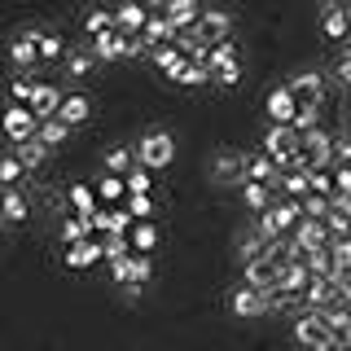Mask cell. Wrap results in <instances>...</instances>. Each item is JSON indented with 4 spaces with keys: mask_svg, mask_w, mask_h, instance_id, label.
<instances>
[{
    "mask_svg": "<svg viewBox=\"0 0 351 351\" xmlns=\"http://www.w3.org/2000/svg\"><path fill=\"white\" fill-rule=\"evenodd\" d=\"M299 219H303V202H294V197H277V202L259 215L255 233H263L268 241H285V233L299 228Z\"/></svg>",
    "mask_w": 351,
    "mask_h": 351,
    "instance_id": "1",
    "label": "cell"
},
{
    "mask_svg": "<svg viewBox=\"0 0 351 351\" xmlns=\"http://www.w3.org/2000/svg\"><path fill=\"white\" fill-rule=\"evenodd\" d=\"M294 338H299L307 351H334L338 347V338L329 334V325H325L321 312H299V316H294Z\"/></svg>",
    "mask_w": 351,
    "mask_h": 351,
    "instance_id": "2",
    "label": "cell"
},
{
    "mask_svg": "<svg viewBox=\"0 0 351 351\" xmlns=\"http://www.w3.org/2000/svg\"><path fill=\"white\" fill-rule=\"evenodd\" d=\"M263 110H268V123L294 128V119H299V97H294L290 84H272L268 97H263Z\"/></svg>",
    "mask_w": 351,
    "mask_h": 351,
    "instance_id": "3",
    "label": "cell"
},
{
    "mask_svg": "<svg viewBox=\"0 0 351 351\" xmlns=\"http://www.w3.org/2000/svg\"><path fill=\"white\" fill-rule=\"evenodd\" d=\"M171 154H176V141L167 136V132H145L141 136V145H136V158L145 162V167H167L171 162Z\"/></svg>",
    "mask_w": 351,
    "mask_h": 351,
    "instance_id": "4",
    "label": "cell"
},
{
    "mask_svg": "<svg viewBox=\"0 0 351 351\" xmlns=\"http://www.w3.org/2000/svg\"><path fill=\"white\" fill-rule=\"evenodd\" d=\"M40 40H44V31H18L14 36V49H9L14 75H31V66L40 62Z\"/></svg>",
    "mask_w": 351,
    "mask_h": 351,
    "instance_id": "5",
    "label": "cell"
},
{
    "mask_svg": "<svg viewBox=\"0 0 351 351\" xmlns=\"http://www.w3.org/2000/svg\"><path fill=\"white\" fill-rule=\"evenodd\" d=\"M290 241L303 250H329V241H334V233H329V224L325 219H299V228L290 233Z\"/></svg>",
    "mask_w": 351,
    "mask_h": 351,
    "instance_id": "6",
    "label": "cell"
},
{
    "mask_svg": "<svg viewBox=\"0 0 351 351\" xmlns=\"http://www.w3.org/2000/svg\"><path fill=\"white\" fill-rule=\"evenodd\" d=\"M93 228H101L106 237H132L136 219L128 215V206H101V211L93 215Z\"/></svg>",
    "mask_w": 351,
    "mask_h": 351,
    "instance_id": "7",
    "label": "cell"
},
{
    "mask_svg": "<svg viewBox=\"0 0 351 351\" xmlns=\"http://www.w3.org/2000/svg\"><path fill=\"white\" fill-rule=\"evenodd\" d=\"M154 62H158V71L167 75V80H176V84H184V75H189V66H193V58L180 49V40L167 44V49H158V53H154Z\"/></svg>",
    "mask_w": 351,
    "mask_h": 351,
    "instance_id": "8",
    "label": "cell"
},
{
    "mask_svg": "<svg viewBox=\"0 0 351 351\" xmlns=\"http://www.w3.org/2000/svg\"><path fill=\"white\" fill-rule=\"evenodd\" d=\"M206 66H211V75H215L219 84H237L241 66H237V49H233V40H228V44H215L211 58H206Z\"/></svg>",
    "mask_w": 351,
    "mask_h": 351,
    "instance_id": "9",
    "label": "cell"
},
{
    "mask_svg": "<svg viewBox=\"0 0 351 351\" xmlns=\"http://www.w3.org/2000/svg\"><path fill=\"white\" fill-rule=\"evenodd\" d=\"M62 88L58 84H36V93H31V114H36L40 119V123H44V119H58V110H62Z\"/></svg>",
    "mask_w": 351,
    "mask_h": 351,
    "instance_id": "10",
    "label": "cell"
},
{
    "mask_svg": "<svg viewBox=\"0 0 351 351\" xmlns=\"http://www.w3.org/2000/svg\"><path fill=\"white\" fill-rule=\"evenodd\" d=\"M246 180L250 184H272L277 189V180H281V167H277V158L272 154H246Z\"/></svg>",
    "mask_w": 351,
    "mask_h": 351,
    "instance_id": "11",
    "label": "cell"
},
{
    "mask_svg": "<svg viewBox=\"0 0 351 351\" xmlns=\"http://www.w3.org/2000/svg\"><path fill=\"white\" fill-rule=\"evenodd\" d=\"M40 132V119L31 114V106H14L9 110V145H27Z\"/></svg>",
    "mask_w": 351,
    "mask_h": 351,
    "instance_id": "12",
    "label": "cell"
},
{
    "mask_svg": "<svg viewBox=\"0 0 351 351\" xmlns=\"http://www.w3.org/2000/svg\"><path fill=\"white\" fill-rule=\"evenodd\" d=\"M162 14L171 18L176 36H180V31H193L197 22H202V5H193V0H167V5H162Z\"/></svg>",
    "mask_w": 351,
    "mask_h": 351,
    "instance_id": "13",
    "label": "cell"
},
{
    "mask_svg": "<svg viewBox=\"0 0 351 351\" xmlns=\"http://www.w3.org/2000/svg\"><path fill=\"white\" fill-rule=\"evenodd\" d=\"M246 285H255L259 294H272L277 290V281H281V268H277V259H263V263H246V277H241Z\"/></svg>",
    "mask_w": 351,
    "mask_h": 351,
    "instance_id": "14",
    "label": "cell"
},
{
    "mask_svg": "<svg viewBox=\"0 0 351 351\" xmlns=\"http://www.w3.org/2000/svg\"><path fill=\"white\" fill-rule=\"evenodd\" d=\"M321 27H325V36H334V40H351V5H325L321 9Z\"/></svg>",
    "mask_w": 351,
    "mask_h": 351,
    "instance_id": "15",
    "label": "cell"
},
{
    "mask_svg": "<svg viewBox=\"0 0 351 351\" xmlns=\"http://www.w3.org/2000/svg\"><path fill=\"white\" fill-rule=\"evenodd\" d=\"M233 312L237 316H263V312H272V307H268V294H259L255 285L241 281L237 290H233Z\"/></svg>",
    "mask_w": 351,
    "mask_h": 351,
    "instance_id": "16",
    "label": "cell"
},
{
    "mask_svg": "<svg viewBox=\"0 0 351 351\" xmlns=\"http://www.w3.org/2000/svg\"><path fill=\"white\" fill-rule=\"evenodd\" d=\"M294 88V97H299V101H321L325 97V80H321V71H299L294 75V80H285Z\"/></svg>",
    "mask_w": 351,
    "mask_h": 351,
    "instance_id": "17",
    "label": "cell"
},
{
    "mask_svg": "<svg viewBox=\"0 0 351 351\" xmlns=\"http://www.w3.org/2000/svg\"><path fill=\"white\" fill-rule=\"evenodd\" d=\"M97 259H106V241H80V246H66V263L71 268H88V263H97Z\"/></svg>",
    "mask_w": 351,
    "mask_h": 351,
    "instance_id": "18",
    "label": "cell"
},
{
    "mask_svg": "<svg viewBox=\"0 0 351 351\" xmlns=\"http://www.w3.org/2000/svg\"><path fill=\"white\" fill-rule=\"evenodd\" d=\"M97 197H101V206H123L128 202V180L106 171L101 180H97Z\"/></svg>",
    "mask_w": 351,
    "mask_h": 351,
    "instance_id": "19",
    "label": "cell"
},
{
    "mask_svg": "<svg viewBox=\"0 0 351 351\" xmlns=\"http://www.w3.org/2000/svg\"><path fill=\"white\" fill-rule=\"evenodd\" d=\"M88 110H93V101H88L84 93H66V97H62V110H58V119L75 128V123H84V119H88Z\"/></svg>",
    "mask_w": 351,
    "mask_h": 351,
    "instance_id": "20",
    "label": "cell"
},
{
    "mask_svg": "<svg viewBox=\"0 0 351 351\" xmlns=\"http://www.w3.org/2000/svg\"><path fill=\"white\" fill-rule=\"evenodd\" d=\"M149 277V255H132L123 263H114V281H128V285H141Z\"/></svg>",
    "mask_w": 351,
    "mask_h": 351,
    "instance_id": "21",
    "label": "cell"
},
{
    "mask_svg": "<svg viewBox=\"0 0 351 351\" xmlns=\"http://www.w3.org/2000/svg\"><path fill=\"white\" fill-rule=\"evenodd\" d=\"M241 197H246V206H250V211H259V215H263V211H268V206L277 202L281 193L272 189V184H250V180H246V184H241Z\"/></svg>",
    "mask_w": 351,
    "mask_h": 351,
    "instance_id": "22",
    "label": "cell"
},
{
    "mask_svg": "<svg viewBox=\"0 0 351 351\" xmlns=\"http://www.w3.org/2000/svg\"><path fill=\"white\" fill-rule=\"evenodd\" d=\"M136 167H141V158H136L128 145H114V149L106 154V171H110V176H132Z\"/></svg>",
    "mask_w": 351,
    "mask_h": 351,
    "instance_id": "23",
    "label": "cell"
},
{
    "mask_svg": "<svg viewBox=\"0 0 351 351\" xmlns=\"http://www.w3.org/2000/svg\"><path fill=\"white\" fill-rule=\"evenodd\" d=\"M71 206H75V215H97L101 197H97L93 184H71Z\"/></svg>",
    "mask_w": 351,
    "mask_h": 351,
    "instance_id": "24",
    "label": "cell"
},
{
    "mask_svg": "<svg viewBox=\"0 0 351 351\" xmlns=\"http://www.w3.org/2000/svg\"><path fill=\"white\" fill-rule=\"evenodd\" d=\"M88 233H93V215H66L62 219V241H66V246L88 241Z\"/></svg>",
    "mask_w": 351,
    "mask_h": 351,
    "instance_id": "25",
    "label": "cell"
},
{
    "mask_svg": "<svg viewBox=\"0 0 351 351\" xmlns=\"http://www.w3.org/2000/svg\"><path fill=\"white\" fill-rule=\"evenodd\" d=\"M93 58H97V53L93 49H75V44H71V49H66V75H71V80H84V75L88 71H93Z\"/></svg>",
    "mask_w": 351,
    "mask_h": 351,
    "instance_id": "26",
    "label": "cell"
},
{
    "mask_svg": "<svg viewBox=\"0 0 351 351\" xmlns=\"http://www.w3.org/2000/svg\"><path fill=\"white\" fill-rule=\"evenodd\" d=\"M154 246H158V228H154V219H141V224L132 228V250H136V255H149Z\"/></svg>",
    "mask_w": 351,
    "mask_h": 351,
    "instance_id": "27",
    "label": "cell"
},
{
    "mask_svg": "<svg viewBox=\"0 0 351 351\" xmlns=\"http://www.w3.org/2000/svg\"><path fill=\"white\" fill-rule=\"evenodd\" d=\"M123 40H128L123 31H106V36L93 40V53H97V58H106V62L110 58H123Z\"/></svg>",
    "mask_w": 351,
    "mask_h": 351,
    "instance_id": "28",
    "label": "cell"
},
{
    "mask_svg": "<svg viewBox=\"0 0 351 351\" xmlns=\"http://www.w3.org/2000/svg\"><path fill=\"white\" fill-rule=\"evenodd\" d=\"M36 136H40V141H44V145H49V149H53V145H62V141L71 136V123H62V119H44Z\"/></svg>",
    "mask_w": 351,
    "mask_h": 351,
    "instance_id": "29",
    "label": "cell"
},
{
    "mask_svg": "<svg viewBox=\"0 0 351 351\" xmlns=\"http://www.w3.org/2000/svg\"><path fill=\"white\" fill-rule=\"evenodd\" d=\"M9 149H14V154H18V158H22V167H36V162L44 158V154H49V145H44V141H40V136H31V141H27V145H9Z\"/></svg>",
    "mask_w": 351,
    "mask_h": 351,
    "instance_id": "30",
    "label": "cell"
},
{
    "mask_svg": "<svg viewBox=\"0 0 351 351\" xmlns=\"http://www.w3.org/2000/svg\"><path fill=\"white\" fill-rule=\"evenodd\" d=\"M123 180H128V197H149V184H154V176H149V167H145V162H141V167L132 171V176H123Z\"/></svg>",
    "mask_w": 351,
    "mask_h": 351,
    "instance_id": "31",
    "label": "cell"
},
{
    "mask_svg": "<svg viewBox=\"0 0 351 351\" xmlns=\"http://www.w3.org/2000/svg\"><path fill=\"white\" fill-rule=\"evenodd\" d=\"M18 219H27V197L22 189H5V224H18Z\"/></svg>",
    "mask_w": 351,
    "mask_h": 351,
    "instance_id": "32",
    "label": "cell"
},
{
    "mask_svg": "<svg viewBox=\"0 0 351 351\" xmlns=\"http://www.w3.org/2000/svg\"><path fill=\"white\" fill-rule=\"evenodd\" d=\"M22 171H27V167H22V158L9 149V154H5V167H0V180H5V189H18V184H22Z\"/></svg>",
    "mask_w": 351,
    "mask_h": 351,
    "instance_id": "33",
    "label": "cell"
},
{
    "mask_svg": "<svg viewBox=\"0 0 351 351\" xmlns=\"http://www.w3.org/2000/svg\"><path fill=\"white\" fill-rule=\"evenodd\" d=\"M40 80H31V75H14V88H9V97H14V106H31V93H36Z\"/></svg>",
    "mask_w": 351,
    "mask_h": 351,
    "instance_id": "34",
    "label": "cell"
},
{
    "mask_svg": "<svg viewBox=\"0 0 351 351\" xmlns=\"http://www.w3.org/2000/svg\"><path fill=\"white\" fill-rule=\"evenodd\" d=\"M329 255H334L338 272H347V268H351V237H338V241H329Z\"/></svg>",
    "mask_w": 351,
    "mask_h": 351,
    "instance_id": "35",
    "label": "cell"
},
{
    "mask_svg": "<svg viewBox=\"0 0 351 351\" xmlns=\"http://www.w3.org/2000/svg\"><path fill=\"white\" fill-rule=\"evenodd\" d=\"M123 206H128V215L136 219V224H141V219H149V215H154V202H149V197H128Z\"/></svg>",
    "mask_w": 351,
    "mask_h": 351,
    "instance_id": "36",
    "label": "cell"
},
{
    "mask_svg": "<svg viewBox=\"0 0 351 351\" xmlns=\"http://www.w3.org/2000/svg\"><path fill=\"white\" fill-rule=\"evenodd\" d=\"M312 193H321V197H334V171H312Z\"/></svg>",
    "mask_w": 351,
    "mask_h": 351,
    "instance_id": "37",
    "label": "cell"
},
{
    "mask_svg": "<svg viewBox=\"0 0 351 351\" xmlns=\"http://www.w3.org/2000/svg\"><path fill=\"white\" fill-rule=\"evenodd\" d=\"M40 58H66V44L53 36V31H44V40H40Z\"/></svg>",
    "mask_w": 351,
    "mask_h": 351,
    "instance_id": "38",
    "label": "cell"
},
{
    "mask_svg": "<svg viewBox=\"0 0 351 351\" xmlns=\"http://www.w3.org/2000/svg\"><path fill=\"white\" fill-rule=\"evenodd\" d=\"M338 80L351 84V40L343 44V49H338Z\"/></svg>",
    "mask_w": 351,
    "mask_h": 351,
    "instance_id": "39",
    "label": "cell"
},
{
    "mask_svg": "<svg viewBox=\"0 0 351 351\" xmlns=\"http://www.w3.org/2000/svg\"><path fill=\"white\" fill-rule=\"evenodd\" d=\"M334 167H351V141H338L334 145Z\"/></svg>",
    "mask_w": 351,
    "mask_h": 351,
    "instance_id": "40",
    "label": "cell"
},
{
    "mask_svg": "<svg viewBox=\"0 0 351 351\" xmlns=\"http://www.w3.org/2000/svg\"><path fill=\"white\" fill-rule=\"evenodd\" d=\"M334 189L338 193H351V167H334Z\"/></svg>",
    "mask_w": 351,
    "mask_h": 351,
    "instance_id": "41",
    "label": "cell"
},
{
    "mask_svg": "<svg viewBox=\"0 0 351 351\" xmlns=\"http://www.w3.org/2000/svg\"><path fill=\"white\" fill-rule=\"evenodd\" d=\"M334 285H338V294H343V303H351V268H347V272H338Z\"/></svg>",
    "mask_w": 351,
    "mask_h": 351,
    "instance_id": "42",
    "label": "cell"
}]
</instances>
